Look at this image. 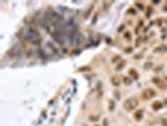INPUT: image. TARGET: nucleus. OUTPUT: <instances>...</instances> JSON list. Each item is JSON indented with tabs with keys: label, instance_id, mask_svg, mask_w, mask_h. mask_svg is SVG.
<instances>
[{
	"label": "nucleus",
	"instance_id": "obj_1",
	"mask_svg": "<svg viewBox=\"0 0 167 126\" xmlns=\"http://www.w3.org/2000/svg\"><path fill=\"white\" fill-rule=\"evenodd\" d=\"M24 38L26 40H29L30 43H33V44H39L42 42V39H40V37H39L38 32L35 30L34 28H28V29H26L24 32Z\"/></svg>",
	"mask_w": 167,
	"mask_h": 126
},
{
	"label": "nucleus",
	"instance_id": "obj_2",
	"mask_svg": "<svg viewBox=\"0 0 167 126\" xmlns=\"http://www.w3.org/2000/svg\"><path fill=\"white\" fill-rule=\"evenodd\" d=\"M138 106V100L137 98H134V97H131L128 98V100H126L124 103H123V107L127 110V111H132V110H134L136 107Z\"/></svg>",
	"mask_w": 167,
	"mask_h": 126
},
{
	"label": "nucleus",
	"instance_id": "obj_3",
	"mask_svg": "<svg viewBox=\"0 0 167 126\" xmlns=\"http://www.w3.org/2000/svg\"><path fill=\"white\" fill-rule=\"evenodd\" d=\"M155 94H156V92L153 91V89L146 88V89H143V92H142V98L143 100H149V98L155 97Z\"/></svg>",
	"mask_w": 167,
	"mask_h": 126
},
{
	"label": "nucleus",
	"instance_id": "obj_4",
	"mask_svg": "<svg viewBox=\"0 0 167 126\" xmlns=\"http://www.w3.org/2000/svg\"><path fill=\"white\" fill-rule=\"evenodd\" d=\"M162 107H163V105H162V102H160V101H156V102L152 103V109L153 110H160V109H162Z\"/></svg>",
	"mask_w": 167,
	"mask_h": 126
},
{
	"label": "nucleus",
	"instance_id": "obj_5",
	"mask_svg": "<svg viewBox=\"0 0 167 126\" xmlns=\"http://www.w3.org/2000/svg\"><path fill=\"white\" fill-rule=\"evenodd\" d=\"M153 83H156L157 84V86H160V87H162V88H166V84L163 83V82H162V81H160V79H158V78H153Z\"/></svg>",
	"mask_w": 167,
	"mask_h": 126
},
{
	"label": "nucleus",
	"instance_id": "obj_6",
	"mask_svg": "<svg viewBox=\"0 0 167 126\" xmlns=\"http://www.w3.org/2000/svg\"><path fill=\"white\" fill-rule=\"evenodd\" d=\"M142 116H143V111H142V110H138V111L134 114V119H136V120H141V119H142Z\"/></svg>",
	"mask_w": 167,
	"mask_h": 126
},
{
	"label": "nucleus",
	"instance_id": "obj_7",
	"mask_svg": "<svg viewBox=\"0 0 167 126\" xmlns=\"http://www.w3.org/2000/svg\"><path fill=\"white\" fill-rule=\"evenodd\" d=\"M112 83L114 84V86H118V84H119V83H121V81H119V79H118L117 77H113V78H112Z\"/></svg>",
	"mask_w": 167,
	"mask_h": 126
},
{
	"label": "nucleus",
	"instance_id": "obj_8",
	"mask_svg": "<svg viewBox=\"0 0 167 126\" xmlns=\"http://www.w3.org/2000/svg\"><path fill=\"white\" fill-rule=\"evenodd\" d=\"M161 124L163 125V126H167V119H162V121H161Z\"/></svg>",
	"mask_w": 167,
	"mask_h": 126
},
{
	"label": "nucleus",
	"instance_id": "obj_9",
	"mask_svg": "<svg viewBox=\"0 0 167 126\" xmlns=\"http://www.w3.org/2000/svg\"><path fill=\"white\" fill-rule=\"evenodd\" d=\"M113 107H114V103L113 102H109V110H113Z\"/></svg>",
	"mask_w": 167,
	"mask_h": 126
},
{
	"label": "nucleus",
	"instance_id": "obj_10",
	"mask_svg": "<svg viewBox=\"0 0 167 126\" xmlns=\"http://www.w3.org/2000/svg\"><path fill=\"white\" fill-rule=\"evenodd\" d=\"M137 5L139 6V9H141V10H143V9H144V8H143V5H142V4H139V3H137Z\"/></svg>",
	"mask_w": 167,
	"mask_h": 126
},
{
	"label": "nucleus",
	"instance_id": "obj_11",
	"mask_svg": "<svg viewBox=\"0 0 167 126\" xmlns=\"http://www.w3.org/2000/svg\"><path fill=\"white\" fill-rule=\"evenodd\" d=\"M114 94H116V97H117V98H119V93H118L117 91H116V92H114Z\"/></svg>",
	"mask_w": 167,
	"mask_h": 126
},
{
	"label": "nucleus",
	"instance_id": "obj_12",
	"mask_svg": "<svg viewBox=\"0 0 167 126\" xmlns=\"http://www.w3.org/2000/svg\"><path fill=\"white\" fill-rule=\"evenodd\" d=\"M165 10H166V11H167V5H166V9H165Z\"/></svg>",
	"mask_w": 167,
	"mask_h": 126
}]
</instances>
